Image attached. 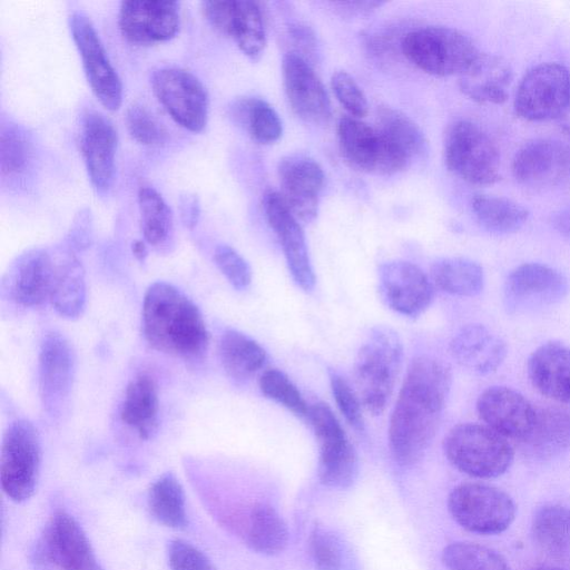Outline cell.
<instances>
[{"instance_id": "6da1fadb", "label": "cell", "mask_w": 570, "mask_h": 570, "mask_svg": "<svg viewBox=\"0 0 570 570\" xmlns=\"http://www.w3.org/2000/svg\"><path fill=\"white\" fill-rule=\"evenodd\" d=\"M450 367L441 360L420 355L410 363L389 424L394 460L412 465L434 439L451 387Z\"/></svg>"}, {"instance_id": "7a4b0ae2", "label": "cell", "mask_w": 570, "mask_h": 570, "mask_svg": "<svg viewBox=\"0 0 570 570\" xmlns=\"http://www.w3.org/2000/svg\"><path fill=\"white\" fill-rule=\"evenodd\" d=\"M141 327L147 343L158 352L196 361L208 350L209 332L202 312L169 283L155 282L147 288Z\"/></svg>"}, {"instance_id": "3957f363", "label": "cell", "mask_w": 570, "mask_h": 570, "mask_svg": "<svg viewBox=\"0 0 570 570\" xmlns=\"http://www.w3.org/2000/svg\"><path fill=\"white\" fill-rule=\"evenodd\" d=\"M403 345L397 333L376 326L356 353L353 364L354 389L362 406L381 415L394 391L402 366Z\"/></svg>"}, {"instance_id": "277c9868", "label": "cell", "mask_w": 570, "mask_h": 570, "mask_svg": "<svg viewBox=\"0 0 570 570\" xmlns=\"http://www.w3.org/2000/svg\"><path fill=\"white\" fill-rule=\"evenodd\" d=\"M400 49L411 63L436 77L460 76L479 55L471 37L445 26L409 31L402 37Z\"/></svg>"}, {"instance_id": "5b68a950", "label": "cell", "mask_w": 570, "mask_h": 570, "mask_svg": "<svg viewBox=\"0 0 570 570\" xmlns=\"http://www.w3.org/2000/svg\"><path fill=\"white\" fill-rule=\"evenodd\" d=\"M443 449L453 466L480 479L503 474L514 458L507 438L478 423H462L452 428L444 439Z\"/></svg>"}, {"instance_id": "8992f818", "label": "cell", "mask_w": 570, "mask_h": 570, "mask_svg": "<svg viewBox=\"0 0 570 570\" xmlns=\"http://www.w3.org/2000/svg\"><path fill=\"white\" fill-rule=\"evenodd\" d=\"M446 167L462 180L488 186L501 177L499 149L478 124L460 119L449 125L444 136Z\"/></svg>"}, {"instance_id": "52a82bcc", "label": "cell", "mask_w": 570, "mask_h": 570, "mask_svg": "<svg viewBox=\"0 0 570 570\" xmlns=\"http://www.w3.org/2000/svg\"><path fill=\"white\" fill-rule=\"evenodd\" d=\"M306 419L318 443L321 483L334 489L348 488L356 479L358 461L341 422L324 402L311 404Z\"/></svg>"}, {"instance_id": "ba28073f", "label": "cell", "mask_w": 570, "mask_h": 570, "mask_svg": "<svg viewBox=\"0 0 570 570\" xmlns=\"http://www.w3.org/2000/svg\"><path fill=\"white\" fill-rule=\"evenodd\" d=\"M514 110L528 121L556 120L570 111V70L558 62H542L522 77Z\"/></svg>"}, {"instance_id": "9c48e42d", "label": "cell", "mask_w": 570, "mask_h": 570, "mask_svg": "<svg viewBox=\"0 0 570 570\" xmlns=\"http://www.w3.org/2000/svg\"><path fill=\"white\" fill-rule=\"evenodd\" d=\"M41 462L40 440L29 421L19 419L3 434L0 480L3 492L14 502L28 500L35 492Z\"/></svg>"}, {"instance_id": "30bf717a", "label": "cell", "mask_w": 570, "mask_h": 570, "mask_svg": "<svg viewBox=\"0 0 570 570\" xmlns=\"http://www.w3.org/2000/svg\"><path fill=\"white\" fill-rule=\"evenodd\" d=\"M448 509L463 529L479 534L507 530L515 517V504L504 491L483 483H463L448 498Z\"/></svg>"}, {"instance_id": "8fae6325", "label": "cell", "mask_w": 570, "mask_h": 570, "mask_svg": "<svg viewBox=\"0 0 570 570\" xmlns=\"http://www.w3.org/2000/svg\"><path fill=\"white\" fill-rule=\"evenodd\" d=\"M337 139L343 158L357 170L392 175L410 165L377 127L358 118L342 117L337 125Z\"/></svg>"}, {"instance_id": "7c38bea8", "label": "cell", "mask_w": 570, "mask_h": 570, "mask_svg": "<svg viewBox=\"0 0 570 570\" xmlns=\"http://www.w3.org/2000/svg\"><path fill=\"white\" fill-rule=\"evenodd\" d=\"M151 87L158 101L178 125L193 132L205 128L209 99L196 76L176 67L160 68L151 76Z\"/></svg>"}, {"instance_id": "4fadbf2b", "label": "cell", "mask_w": 570, "mask_h": 570, "mask_svg": "<svg viewBox=\"0 0 570 570\" xmlns=\"http://www.w3.org/2000/svg\"><path fill=\"white\" fill-rule=\"evenodd\" d=\"M69 27L94 95L107 110H117L122 101V85L94 23L77 10L69 17Z\"/></svg>"}, {"instance_id": "5bb4252c", "label": "cell", "mask_w": 570, "mask_h": 570, "mask_svg": "<svg viewBox=\"0 0 570 570\" xmlns=\"http://www.w3.org/2000/svg\"><path fill=\"white\" fill-rule=\"evenodd\" d=\"M569 292L568 278L556 268L524 263L507 277L504 304L510 313H524L554 305Z\"/></svg>"}, {"instance_id": "9a60e30c", "label": "cell", "mask_w": 570, "mask_h": 570, "mask_svg": "<svg viewBox=\"0 0 570 570\" xmlns=\"http://www.w3.org/2000/svg\"><path fill=\"white\" fill-rule=\"evenodd\" d=\"M263 209L274 230L294 282L305 292L315 285V274L301 223L291 213L279 191L268 190L263 197Z\"/></svg>"}, {"instance_id": "2e32d148", "label": "cell", "mask_w": 570, "mask_h": 570, "mask_svg": "<svg viewBox=\"0 0 570 570\" xmlns=\"http://www.w3.org/2000/svg\"><path fill=\"white\" fill-rule=\"evenodd\" d=\"M281 196L299 223H311L318 210V199L324 187L323 168L313 158L292 154L277 165Z\"/></svg>"}, {"instance_id": "e0dca14e", "label": "cell", "mask_w": 570, "mask_h": 570, "mask_svg": "<svg viewBox=\"0 0 570 570\" xmlns=\"http://www.w3.org/2000/svg\"><path fill=\"white\" fill-rule=\"evenodd\" d=\"M283 85L294 114L313 125H324L331 118L327 91L309 61L289 51L282 61Z\"/></svg>"}, {"instance_id": "ac0fdd59", "label": "cell", "mask_w": 570, "mask_h": 570, "mask_svg": "<svg viewBox=\"0 0 570 570\" xmlns=\"http://www.w3.org/2000/svg\"><path fill=\"white\" fill-rule=\"evenodd\" d=\"M379 291L394 312L410 317L423 313L433 298V284L417 265L406 261H389L379 268Z\"/></svg>"}, {"instance_id": "d6986e66", "label": "cell", "mask_w": 570, "mask_h": 570, "mask_svg": "<svg viewBox=\"0 0 570 570\" xmlns=\"http://www.w3.org/2000/svg\"><path fill=\"white\" fill-rule=\"evenodd\" d=\"M55 268L56 259L45 249L22 253L2 277V296L23 307L41 305L50 299Z\"/></svg>"}, {"instance_id": "ffe728a7", "label": "cell", "mask_w": 570, "mask_h": 570, "mask_svg": "<svg viewBox=\"0 0 570 570\" xmlns=\"http://www.w3.org/2000/svg\"><path fill=\"white\" fill-rule=\"evenodd\" d=\"M476 411L487 426L502 436L524 442L532 433L538 410L520 392L491 386L478 397Z\"/></svg>"}, {"instance_id": "44dd1931", "label": "cell", "mask_w": 570, "mask_h": 570, "mask_svg": "<svg viewBox=\"0 0 570 570\" xmlns=\"http://www.w3.org/2000/svg\"><path fill=\"white\" fill-rule=\"evenodd\" d=\"M118 26L121 35L131 43L167 41L179 29V4L176 1H122Z\"/></svg>"}, {"instance_id": "7402d4cb", "label": "cell", "mask_w": 570, "mask_h": 570, "mask_svg": "<svg viewBox=\"0 0 570 570\" xmlns=\"http://www.w3.org/2000/svg\"><path fill=\"white\" fill-rule=\"evenodd\" d=\"M76 374V354L59 332L47 333L39 352V393L49 413L60 410L69 396Z\"/></svg>"}, {"instance_id": "603a6c76", "label": "cell", "mask_w": 570, "mask_h": 570, "mask_svg": "<svg viewBox=\"0 0 570 570\" xmlns=\"http://www.w3.org/2000/svg\"><path fill=\"white\" fill-rule=\"evenodd\" d=\"M511 169L525 186L556 185L570 173V146L552 138L532 139L515 153Z\"/></svg>"}, {"instance_id": "cb8c5ba5", "label": "cell", "mask_w": 570, "mask_h": 570, "mask_svg": "<svg viewBox=\"0 0 570 570\" xmlns=\"http://www.w3.org/2000/svg\"><path fill=\"white\" fill-rule=\"evenodd\" d=\"M43 551L60 570H102L86 533L66 512L51 518L45 533Z\"/></svg>"}, {"instance_id": "d4e9b609", "label": "cell", "mask_w": 570, "mask_h": 570, "mask_svg": "<svg viewBox=\"0 0 570 570\" xmlns=\"http://www.w3.org/2000/svg\"><path fill=\"white\" fill-rule=\"evenodd\" d=\"M117 144V131L108 118L97 111L86 114L81 153L90 181L99 193H106L112 185Z\"/></svg>"}, {"instance_id": "484cf974", "label": "cell", "mask_w": 570, "mask_h": 570, "mask_svg": "<svg viewBox=\"0 0 570 570\" xmlns=\"http://www.w3.org/2000/svg\"><path fill=\"white\" fill-rule=\"evenodd\" d=\"M459 77V87L469 99L483 105H500L508 98L513 71L504 58L479 52Z\"/></svg>"}, {"instance_id": "4316f807", "label": "cell", "mask_w": 570, "mask_h": 570, "mask_svg": "<svg viewBox=\"0 0 570 570\" xmlns=\"http://www.w3.org/2000/svg\"><path fill=\"white\" fill-rule=\"evenodd\" d=\"M450 351L460 365L479 375L497 371L508 353L504 341L481 324L463 326L453 336Z\"/></svg>"}, {"instance_id": "83f0119b", "label": "cell", "mask_w": 570, "mask_h": 570, "mask_svg": "<svg viewBox=\"0 0 570 570\" xmlns=\"http://www.w3.org/2000/svg\"><path fill=\"white\" fill-rule=\"evenodd\" d=\"M528 376L542 395L570 405V347L560 342H547L528 360Z\"/></svg>"}, {"instance_id": "f1b7e54d", "label": "cell", "mask_w": 570, "mask_h": 570, "mask_svg": "<svg viewBox=\"0 0 570 570\" xmlns=\"http://www.w3.org/2000/svg\"><path fill=\"white\" fill-rule=\"evenodd\" d=\"M246 544L257 553L274 556L284 551L288 544V529L269 504H252L242 515L239 525Z\"/></svg>"}, {"instance_id": "f546056e", "label": "cell", "mask_w": 570, "mask_h": 570, "mask_svg": "<svg viewBox=\"0 0 570 570\" xmlns=\"http://www.w3.org/2000/svg\"><path fill=\"white\" fill-rule=\"evenodd\" d=\"M159 397L155 380L139 374L126 387L120 420L135 430L141 440L150 439L158 426Z\"/></svg>"}, {"instance_id": "4dcf8cb0", "label": "cell", "mask_w": 570, "mask_h": 570, "mask_svg": "<svg viewBox=\"0 0 570 570\" xmlns=\"http://www.w3.org/2000/svg\"><path fill=\"white\" fill-rule=\"evenodd\" d=\"M62 317H79L86 306L87 287L82 265L72 254L56 259L55 278L49 299Z\"/></svg>"}, {"instance_id": "1f68e13d", "label": "cell", "mask_w": 570, "mask_h": 570, "mask_svg": "<svg viewBox=\"0 0 570 570\" xmlns=\"http://www.w3.org/2000/svg\"><path fill=\"white\" fill-rule=\"evenodd\" d=\"M218 352L225 372L237 381L250 379L267 358L266 351L258 342L236 330L222 334Z\"/></svg>"}, {"instance_id": "d6a6232c", "label": "cell", "mask_w": 570, "mask_h": 570, "mask_svg": "<svg viewBox=\"0 0 570 570\" xmlns=\"http://www.w3.org/2000/svg\"><path fill=\"white\" fill-rule=\"evenodd\" d=\"M523 443L540 458L570 449V409L548 406L538 410L534 429Z\"/></svg>"}, {"instance_id": "836d02e7", "label": "cell", "mask_w": 570, "mask_h": 570, "mask_svg": "<svg viewBox=\"0 0 570 570\" xmlns=\"http://www.w3.org/2000/svg\"><path fill=\"white\" fill-rule=\"evenodd\" d=\"M433 286L442 292L462 297L480 294L484 286L483 268L476 262L464 257L440 258L431 266Z\"/></svg>"}, {"instance_id": "e575fe53", "label": "cell", "mask_w": 570, "mask_h": 570, "mask_svg": "<svg viewBox=\"0 0 570 570\" xmlns=\"http://www.w3.org/2000/svg\"><path fill=\"white\" fill-rule=\"evenodd\" d=\"M532 533L543 551L570 560V508L559 504L540 508L533 517Z\"/></svg>"}, {"instance_id": "d590c367", "label": "cell", "mask_w": 570, "mask_h": 570, "mask_svg": "<svg viewBox=\"0 0 570 570\" xmlns=\"http://www.w3.org/2000/svg\"><path fill=\"white\" fill-rule=\"evenodd\" d=\"M471 207L479 224L494 234H511L519 230L530 215L521 204L494 195H475L471 200Z\"/></svg>"}, {"instance_id": "8d00e7d4", "label": "cell", "mask_w": 570, "mask_h": 570, "mask_svg": "<svg viewBox=\"0 0 570 570\" xmlns=\"http://www.w3.org/2000/svg\"><path fill=\"white\" fill-rule=\"evenodd\" d=\"M226 36L232 37L242 52L257 60L266 47V29L261 7L255 1L234 0Z\"/></svg>"}, {"instance_id": "74e56055", "label": "cell", "mask_w": 570, "mask_h": 570, "mask_svg": "<svg viewBox=\"0 0 570 570\" xmlns=\"http://www.w3.org/2000/svg\"><path fill=\"white\" fill-rule=\"evenodd\" d=\"M376 127L410 164L428 153L423 131L402 111L391 107L379 108Z\"/></svg>"}, {"instance_id": "f35d334b", "label": "cell", "mask_w": 570, "mask_h": 570, "mask_svg": "<svg viewBox=\"0 0 570 570\" xmlns=\"http://www.w3.org/2000/svg\"><path fill=\"white\" fill-rule=\"evenodd\" d=\"M234 119L259 144H273L283 134L282 119L267 101L256 97L242 98L232 107Z\"/></svg>"}, {"instance_id": "ab89813d", "label": "cell", "mask_w": 570, "mask_h": 570, "mask_svg": "<svg viewBox=\"0 0 570 570\" xmlns=\"http://www.w3.org/2000/svg\"><path fill=\"white\" fill-rule=\"evenodd\" d=\"M148 507L153 517L166 527L181 529L187 524L184 489L173 473L160 475L151 484Z\"/></svg>"}, {"instance_id": "60d3db41", "label": "cell", "mask_w": 570, "mask_h": 570, "mask_svg": "<svg viewBox=\"0 0 570 570\" xmlns=\"http://www.w3.org/2000/svg\"><path fill=\"white\" fill-rule=\"evenodd\" d=\"M138 205L141 216V230L147 244L163 248L173 232V214L161 195L149 186L140 187Z\"/></svg>"}, {"instance_id": "b9f144b4", "label": "cell", "mask_w": 570, "mask_h": 570, "mask_svg": "<svg viewBox=\"0 0 570 570\" xmlns=\"http://www.w3.org/2000/svg\"><path fill=\"white\" fill-rule=\"evenodd\" d=\"M448 570H509L505 559L497 551L472 542H453L442 551Z\"/></svg>"}, {"instance_id": "7bdbcfd3", "label": "cell", "mask_w": 570, "mask_h": 570, "mask_svg": "<svg viewBox=\"0 0 570 570\" xmlns=\"http://www.w3.org/2000/svg\"><path fill=\"white\" fill-rule=\"evenodd\" d=\"M258 385L261 392L267 399L278 403L297 416H306L309 405L284 372L277 368L264 371L259 376Z\"/></svg>"}, {"instance_id": "ee69618b", "label": "cell", "mask_w": 570, "mask_h": 570, "mask_svg": "<svg viewBox=\"0 0 570 570\" xmlns=\"http://www.w3.org/2000/svg\"><path fill=\"white\" fill-rule=\"evenodd\" d=\"M31 156V145L24 134L16 127L1 129L0 167L2 175L22 173Z\"/></svg>"}, {"instance_id": "f6af8a7d", "label": "cell", "mask_w": 570, "mask_h": 570, "mask_svg": "<svg viewBox=\"0 0 570 570\" xmlns=\"http://www.w3.org/2000/svg\"><path fill=\"white\" fill-rule=\"evenodd\" d=\"M309 551L317 570H343L345 553L338 538L317 525L309 535Z\"/></svg>"}, {"instance_id": "bcb514c9", "label": "cell", "mask_w": 570, "mask_h": 570, "mask_svg": "<svg viewBox=\"0 0 570 570\" xmlns=\"http://www.w3.org/2000/svg\"><path fill=\"white\" fill-rule=\"evenodd\" d=\"M130 136L145 146H159L166 141L164 125L144 106L132 105L125 117Z\"/></svg>"}, {"instance_id": "7dc6e473", "label": "cell", "mask_w": 570, "mask_h": 570, "mask_svg": "<svg viewBox=\"0 0 570 570\" xmlns=\"http://www.w3.org/2000/svg\"><path fill=\"white\" fill-rule=\"evenodd\" d=\"M214 261L228 283L237 291L246 289L252 283V269L247 261L233 247L217 245Z\"/></svg>"}, {"instance_id": "c3c4849f", "label": "cell", "mask_w": 570, "mask_h": 570, "mask_svg": "<svg viewBox=\"0 0 570 570\" xmlns=\"http://www.w3.org/2000/svg\"><path fill=\"white\" fill-rule=\"evenodd\" d=\"M330 383L336 406L347 423L357 431L364 429L362 403L355 389L337 372H330Z\"/></svg>"}, {"instance_id": "681fc988", "label": "cell", "mask_w": 570, "mask_h": 570, "mask_svg": "<svg viewBox=\"0 0 570 570\" xmlns=\"http://www.w3.org/2000/svg\"><path fill=\"white\" fill-rule=\"evenodd\" d=\"M333 92L338 102L354 118L367 114L366 97L355 79L344 70L336 71L331 79Z\"/></svg>"}, {"instance_id": "f907efd6", "label": "cell", "mask_w": 570, "mask_h": 570, "mask_svg": "<svg viewBox=\"0 0 570 570\" xmlns=\"http://www.w3.org/2000/svg\"><path fill=\"white\" fill-rule=\"evenodd\" d=\"M168 563L171 570H216L206 554L191 543L180 539L170 542Z\"/></svg>"}, {"instance_id": "816d5d0a", "label": "cell", "mask_w": 570, "mask_h": 570, "mask_svg": "<svg viewBox=\"0 0 570 570\" xmlns=\"http://www.w3.org/2000/svg\"><path fill=\"white\" fill-rule=\"evenodd\" d=\"M288 33L297 46L298 55L307 60V55L313 56L316 52L317 41L316 36L311 27L303 22H294L288 27ZM308 61V60H307Z\"/></svg>"}, {"instance_id": "f5cc1de1", "label": "cell", "mask_w": 570, "mask_h": 570, "mask_svg": "<svg viewBox=\"0 0 570 570\" xmlns=\"http://www.w3.org/2000/svg\"><path fill=\"white\" fill-rule=\"evenodd\" d=\"M384 2L381 1H350V2H334L335 7L342 12H346L348 14H367L374 11L376 8H380Z\"/></svg>"}, {"instance_id": "db71d44e", "label": "cell", "mask_w": 570, "mask_h": 570, "mask_svg": "<svg viewBox=\"0 0 570 570\" xmlns=\"http://www.w3.org/2000/svg\"><path fill=\"white\" fill-rule=\"evenodd\" d=\"M181 208V218L186 227L193 228L197 224L199 209L195 198H187Z\"/></svg>"}, {"instance_id": "11a10c76", "label": "cell", "mask_w": 570, "mask_h": 570, "mask_svg": "<svg viewBox=\"0 0 570 570\" xmlns=\"http://www.w3.org/2000/svg\"><path fill=\"white\" fill-rule=\"evenodd\" d=\"M556 225L561 233L570 236V207L558 215Z\"/></svg>"}, {"instance_id": "9f6ffc18", "label": "cell", "mask_w": 570, "mask_h": 570, "mask_svg": "<svg viewBox=\"0 0 570 570\" xmlns=\"http://www.w3.org/2000/svg\"><path fill=\"white\" fill-rule=\"evenodd\" d=\"M131 252L138 261L144 262L148 255L146 242L139 239L135 240L131 244Z\"/></svg>"}, {"instance_id": "6f0895ef", "label": "cell", "mask_w": 570, "mask_h": 570, "mask_svg": "<svg viewBox=\"0 0 570 570\" xmlns=\"http://www.w3.org/2000/svg\"><path fill=\"white\" fill-rule=\"evenodd\" d=\"M532 570H566V569L560 568V567H554V566H542V567H538Z\"/></svg>"}]
</instances>
